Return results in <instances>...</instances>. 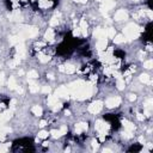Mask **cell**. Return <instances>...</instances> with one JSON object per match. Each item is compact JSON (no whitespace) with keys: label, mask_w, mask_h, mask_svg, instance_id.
I'll return each mask as SVG.
<instances>
[{"label":"cell","mask_w":153,"mask_h":153,"mask_svg":"<svg viewBox=\"0 0 153 153\" xmlns=\"http://www.w3.org/2000/svg\"><path fill=\"white\" fill-rule=\"evenodd\" d=\"M128 18V13L126 10H118L116 13H115V21L116 22H121V21H126Z\"/></svg>","instance_id":"obj_9"},{"label":"cell","mask_w":153,"mask_h":153,"mask_svg":"<svg viewBox=\"0 0 153 153\" xmlns=\"http://www.w3.org/2000/svg\"><path fill=\"white\" fill-rule=\"evenodd\" d=\"M44 38L47 41H54V31L53 29H48L44 34Z\"/></svg>","instance_id":"obj_21"},{"label":"cell","mask_w":153,"mask_h":153,"mask_svg":"<svg viewBox=\"0 0 153 153\" xmlns=\"http://www.w3.org/2000/svg\"><path fill=\"white\" fill-rule=\"evenodd\" d=\"M152 147H153L152 144H147V148H148V150H152Z\"/></svg>","instance_id":"obj_57"},{"label":"cell","mask_w":153,"mask_h":153,"mask_svg":"<svg viewBox=\"0 0 153 153\" xmlns=\"http://www.w3.org/2000/svg\"><path fill=\"white\" fill-rule=\"evenodd\" d=\"M16 91H17V92H19V93H23V92H24V91H23V89H22V87H19V86H17Z\"/></svg>","instance_id":"obj_53"},{"label":"cell","mask_w":153,"mask_h":153,"mask_svg":"<svg viewBox=\"0 0 153 153\" xmlns=\"http://www.w3.org/2000/svg\"><path fill=\"white\" fill-rule=\"evenodd\" d=\"M105 31H107V37H109V38H114L115 37V29L114 28L105 29Z\"/></svg>","instance_id":"obj_29"},{"label":"cell","mask_w":153,"mask_h":153,"mask_svg":"<svg viewBox=\"0 0 153 153\" xmlns=\"http://www.w3.org/2000/svg\"><path fill=\"white\" fill-rule=\"evenodd\" d=\"M38 5H40L41 8H48V7L53 6V3L49 1V0H40V1H38Z\"/></svg>","instance_id":"obj_18"},{"label":"cell","mask_w":153,"mask_h":153,"mask_svg":"<svg viewBox=\"0 0 153 153\" xmlns=\"http://www.w3.org/2000/svg\"><path fill=\"white\" fill-rule=\"evenodd\" d=\"M25 53H26V49H25L24 43L22 42V43L17 44V55H16V58H18V59H21V58H24V56H25Z\"/></svg>","instance_id":"obj_10"},{"label":"cell","mask_w":153,"mask_h":153,"mask_svg":"<svg viewBox=\"0 0 153 153\" xmlns=\"http://www.w3.org/2000/svg\"><path fill=\"white\" fill-rule=\"evenodd\" d=\"M6 138V133H4L3 130H0V141H4Z\"/></svg>","instance_id":"obj_43"},{"label":"cell","mask_w":153,"mask_h":153,"mask_svg":"<svg viewBox=\"0 0 153 153\" xmlns=\"http://www.w3.org/2000/svg\"><path fill=\"white\" fill-rule=\"evenodd\" d=\"M102 108H103V102L96 101L89 105V109H87V110H89L91 114H98V112L102 110Z\"/></svg>","instance_id":"obj_5"},{"label":"cell","mask_w":153,"mask_h":153,"mask_svg":"<svg viewBox=\"0 0 153 153\" xmlns=\"http://www.w3.org/2000/svg\"><path fill=\"white\" fill-rule=\"evenodd\" d=\"M136 117H138V120H139V121H144V118H145V115L138 112V114H136Z\"/></svg>","instance_id":"obj_46"},{"label":"cell","mask_w":153,"mask_h":153,"mask_svg":"<svg viewBox=\"0 0 153 153\" xmlns=\"http://www.w3.org/2000/svg\"><path fill=\"white\" fill-rule=\"evenodd\" d=\"M111 72H112V68L110 66L109 67H105V70H104V73L107 74V75H110L111 74Z\"/></svg>","instance_id":"obj_40"},{"label":"cell","mask_w":153,"mask_h":153,"mask_svg":"<svg viewBox=\"0 0 153 153\" xmlns=\"http://www.w3.org/2000/svg\"><path fill=\"white\" fill-rule=\"evenodd\" d=\"M133 132H129V130H126V132H123V138H127V139H130V138H133Z\"/></svg>","instance_id":"obj_38"},{"label":"cell","mask_w":153,"mask_h":153,"mask_svg":"<svg viewBox=\"0 0 153 153\" xmlns=\"http://www.w3.org/2000/svg\"><path fill=\"white\" fill-rule=\"evenodd\" d=\"M125 86H126L125 80L122 79V78H118V79H117V89H118V90H123Z\"/></svg>","instance_id":"obj_30"},{"label":"cell","mask_w":153,"mask_h":153,"mask_svg":"<svg viewBox=\"0 0 153 153\" xmlns=\"http://www.w3.org/2000/svg\"><path fill=\"white\" fill-rule=\"evenodd\" d=\"M58 24H59V19H58L56 16H54V17L50 19V25H52V26H56Z\"/></svg>","instance_id":"obj_36"},{"label":"cell","mask_w":153,"mask_h":153,"mask_svg":"<svg viewBox=\"0 0 153 153\" xmlns=\"http://www.w3.org/2000/svg\"><path fill=\"white\" fill-rule=\"evenodd\" d=\"M94 92V86L93 84L91 83H85V85L83 86V89L79 91V93L75 96L76 99H79V101H84V99H86V98H90Z\"/></svg>","instance_id":"obj_2"},{"label":"cell","mask_w":153,"mask_h":153,"mask_svg":"<svg viewBox=\"0 0 153 153\" xmlns=\"http://www.w3.org/2000/svg\"><path fill=\"white\" fill-rule=\"evenodd\" d=\"M94 128L97 129L98 132H99V134H107L109 130V128H110V126L108 125V123H105V122H103L102 120H99V121L96 122V125H94Z\"/></svg>","instance_id":"obj_4"},{"label":"cell","mask_w":153,"mask_h":153,"mask_svg":"<svg viewBox=\"0 0 153 153\" xmlns=\"http://www.w3.org/2000/svg\"><path fill=\"white\" fill-rule=\"evenodd\" d=\"M17 81H16V78L14 76H10V79H8V87H10V90H16L17 89Z\"/></svg>","instance_id":"obj_19"},{"label":"cell","mask_w":153,"mask_h":153,"mask_svg":"<svg viewBox=\"0 0 153 153\" xmlns=\"http://www.w3.org/2000/svg\"><path fill=\"white\" fill-rule=\"evenodd\" d=\"M97 81V75H91V83L94 84Z\"/></svg>","instance_id":"obj_49"},{"label":"cell","mask_w":153,"mask_h":153,"mask_svg":"<svg viewBox=\"0 0 153 153\" xmlns=\"http://www.w3.org/2000/svg\"><path fill=\"white\" fill-rule=\"evenodd\" d=\"M38 126H40V127H42V128H43L44 126H47V122H45V121H41V122H40V125H38Z\"/></svg>","instance_id":"obj_51"},{"label":"cell","mask_w":153,"mask_h":153,"mask_svg":"<svg viewBox=\"0 0 153 153\" xmlns=\"http://www.w3.org/2000/svg\"><path fill=\"white\" fill-rule=\"evenodd\" d=\"M107 45H108V40L107 38H101V40H98L96 47H97L98 52H103V50H105Z\"/></svg>","instance_id":"obj_13"},{"label":"cell","mask_w":153,"mask_h":153,"mask_svg":"<svg viewBox=\"0 0 153 153\" xmlns=\"http://www.w3.org/2000/svg\"><path fill=\"white\" fill-rule=\"evenodd\" d=\"M10 147H11V144H1V145H0V153L7 152Z\"/></svg>","instance_id":"obj_31"},{"label":"cell","mask_w":153,"mask_h":153,"mask_svg":"<svg viewBox=\"0 0 153 153\" xmlns=\"http://www.w3.org/2000/svg\"><path fill=\"white\" fill-rule=\"evenodd\" d=\"M80 31H81L80 29H75V30L73 31V36H80V34H81Z\"/></svg>","instance_id":"obj_47"},{"label":"cell","mask_w":153,"mask_h":153,"mask_svg":"<svg viewBox=\"0 0 153 153\" xmlns=\"http://www.w3.org/2000/svg\"><path fill=\"white\" fill-rule=\"evenodd\" d=\"M103 152H104V153H111L112 151L109 150V148H104V150H103Z\"/></svg>","instance_id":"obj_56"},{"label":"cell","mask_w":153,"mask_h":153,"mask_svg":"<svg viewBox=\"0 0 153 153\" xmlns=\"http://www.w3.org/2000/svg\"><path fill=\"white\" fill-rule=\"evenodd\" d=\"M59 71H60V72H63V73H67V74H72V73H74V72L76 71V68H75V66H73V65L67 63V65H62V66H60Z\"/></svg>","instance_id":"obj_8"},{"label":"cell","mask_w":153,"mask_h":153,"mask_svg":"<svg viewBox=\"0 0 153 153\" xmlns=\"http://www.w3.org/2000/svg\"><path fill=\"white\" fill-rule=\"evenodd\" d=\"M145 13L148 16L150 19H153V13H152V11H151V10H146V11H145Z\"/></svg>","instance_id":"obj_44"},{"label":"cell","mask_w":153,"mask_h":153,"mask_svg":"<svg viewBox=\"0 0 153 153\" xmlns=\"http://www.w3.org/2000/svg\"><path fill=\"white\" fill-rule=\"evenodd\" d=\"M19 63H21V59L16 58V59H13L12 61H10V62H8V66H10V68H16V67L19 65Z\"/></svg>","instance_id":"obj_25"},{"label":"cell","mask_w":153,"mask_h":153,"mask_svg":"<svg viewBox=\"0 0 153 153\" xmlns=\"http://www.w3.org/2000/svg\"><path fill=\"white\" fill-rule=\"evenodd\" d=\"M139 79L141 83L147 84V85H151V84H152V79H151V76L148 75V74H141V75L139 76Z\"/></svg>","instance_id":"obj_16"},{"label":"cell","mask_w":153,"mask_h":153,"mask_svg":"<svg viewBox=\"0 0 153 153\" xmlns=\"http://www.w3.org/2000/svg\"><path fill=\"white\" fill-rule=\"evenodd\" d=\"M55 96L58 98H65V99H68V98H70V91H68V87L67 86L58 87V90H56V92H55Z\"/></svg>","instance_id":"obj_6"},{"label":"cell","mask_w":153,"mask_h":153,"mask_svg":"<svg viewBox=\"0 0 153 153\" xmlns=\"http://www.w3.org/2000/svg\"><path fill=\"white\" fill-rule=\"evenodd\" d=\"M65 115H67V116H70V115H71V111H70V110H66V111H65Z\"/></svg>","instance_id":"obj_58"},{"label":"cell","mask_w":153,"mask_h":153,"mask_svg":"<svg viewBox=\"0 0 153 153\" xmlns=\"http://www.w3.org/2000/svg\"><path fill=\"white\" fill-rule=\"evenodd\" d=\"M127 41V38L125 37V35H117L114 37V42L115 43H117V44H120V43H123V42Z\"/></svg>","instance_id":"obj_23"},{"label":"cell","mask_w":153,"mask_h":153,"mask_svg":"<svg viewBox=\"0 0 153 153\" xmlns=\"http://www.w3.org/2000/svg\"><path fill=\"white\" fill-rule=\"evenodd\" d=\"M133 1H138V0H133Z\"/></svg>","instance_id":"obj_61"},{"label":"cell","mask_w":153,"mask_h":153,"mask_svg":"<svg viewBox=\"0 0 153 153\" xmlns=\"http://www.w3.org/2000/svg\"><path fill=\"white\" fill-rule=\"evenodd\" d=\"M128 98H129V101H135L136 99V96L135 94H133V93H130V94H128Z\"/></svg>","instance_id":"obj_48"},{"label":"cell","mask_w":153,"mask_h":153,"mask_svg":"<svg viewBox=\"0 0 153 153\" xmlns=\"http://www.w3.org/2000/svg\"><path fill=\"white\" fill-rule=\"evenodd\" d=\"M80 30L83 31V36L86 37V35H87V24H86V22H85V19H81V21H80Z\"/></svg>","instance_id":"obj_20"},{"label":"cell","mask_w":153,"mask_h":153,"mask_svg":"<svg viewBox=\"0 0 153 153\" xmlns=\"http://www.w3.org/2000/svg\"><path fill=\"white\" fill-rule=\"evenodd\" d=\"M4 76H5V74H4V73H0V84L4 83Z\"/></svg>","instance_id":"obj_52"},{"label":"cell","mask_w":153,"mask_h":153,"mask_svg":"<svg viewBox=\"0 0 153 153\" xmlns=\"http://www.w3.org/2000/svg\"><path fill=\"white\" fill-rule=\"evenodd\" d=\"M144 67L147 68V70H151V68L153 67V61H152V60H147L146 62L144 63Z\"/></svg>","instance_id":"obj_34"},{"label":"cell","mask_w":153,"mask_h":153,"mask_svg":"<svg viewBox=\"0 0 153 153\" xmlns=\"http://www.w3.org/2000/svg\"><path fill=\"white\" fill-rule=\"evenodd\" d=\"M144 29L138 26L136 24L134 23H130L123 29V34H125V37L128 38V40H136L139 37L140 32H142Z\"/></svg>","instance_id":"obj_1"},{"label":"cell","mask_w":153,"mask_h":153,"mask_svg":"<svg viewBox=\"0 0 153 153\" xmlns=\"http://www.w3.org/2000/svg\"><path fill=\"white\" fill-rule=\"evenodd\" d=\"M87 129H89V126H87V123H84V122H81V123H78V125H75V133H76V134H80L81 132H86Z\"/></svg>","instance_id":"obj_14"},{"label":"cell","mask_w":153,"mask_h":153,"mask_svg":"<svg viewBox=\"0 0 153 153\" xmlns=\"http://www.w3.org/2000/svg\"><path fill=\"white\" fill-rule=\"evenodd\" d=\"M16 104H17V101H16V99H11V102H10V107H11V109H13L14 107H16Z\"/></svg>","instance_id":"obj_45"},{"label":"cell","mask_w":153,"mask_h":153,"mask_svg":"<svg viewBox=\"0 0 153 153\" xmlns=\"http://www.w3.org/2000/svg\"><path fill=\"white\" fill-rule=\"evenodd\" d=\"M32 112L36 115V116H41L42 112H43V110H42V108L40 107V105H35V107H32Z\"/></svg>","instance_id":"obj_24"},{"label":"cell","mask_w":153,"mask_h":153,"mask_svg":"<svg viewBox=\"0 0 153 153\" xmlns=\"http://www.w3.org/2000/svg\"><path fill=\"white\" fill-rule=\"evenodd\" d=\"M0 67H1V63H0Z\"/></svg>","instance_id":"obj_62"},{"label":"cell","mask_w":153,"mask_h":153,"mask_svg":"<svg viewBox=\"0 0 153 153\" xmlns=\"http://www.w3.org/2000/svg\"><path fill=\"white\" fill-rule=\"evenodd\" d=\"M85 85V81L83 80H76V81H73V83H71L68 85V91H70V94H72L74 98L78 93H79V91L83 89V86Z\"/></svg>","instance_id":"obj_3"},{"label":"cell","mask_w":153,"mask_h":153,"mask_svg":"<svg viewBox=\"0 0 153 153\" xmlns=\"http://www.w3.org/2000/svg\"><path fill=\"white\" fill-rule=\"evenodd\" d=\"M122 125H123L126 130H129V132H133V130L135 129V126L133 125L132 122L127 121V120H123V121H122Z\"/></svg>","instance_id":"obj_15"},{"label":"cell","mask_w":153,"mask_h":153,"mask_svg":"<svg viewBox=\"0 0 153 153\" xmlns=\"http://www.w3.org/2000/svg\"><path fill=\"white\" fill-rule=\"evenodd\" d=\"M38 60H40L42 63H47L48 61H50V56L44 55V54H41V55H38Z\"/></svg>","instance_id":"obj_27"},{"label":"cell","mask_w":153,"mask_h":153,"mask_svg":"<svg viewBox=\"0 0 153 153\" xmlns=\"http://www.w3.org/2000/svg\"><path fill=\"white\" fill-rule=\"evenodd\" d=\"M139 142L142 144V145H145V140H144V136H140V138H139Z\"/></svg>","instance_id":"obj_54"},{"label":"cell","mask_w":153,"mask_h":153,"mask_svg":"<svg viewBox=\"0 0 153 153\" xmlns=\"http://www.w3.org/2000/svg\"><path fill=\"white\" fill-rule=\"evenodd\" d=\"M98 146H99V144L96 141V140H92V148H93V151H96L98 148Z\"/></svg>","instance_id":"obj_41"},{"label":"cell","mask_w":153,"mask_h":153,"mask_svg":"<svg viewBox=\"0 0 153 153\" xmlns=\"http://www.w3.org/2000/svg\"><path fill=\"white\" fill-rule=\"evenodd\" d=\"M93 37L97 38V40H101V38H107V31L102 28H97L93 31Z\"/></svg>","instance_id":"obj_11"},{"label":"cell","mask_w":153,"mask_h":153,"mask_svg":"<svg viewBox=\"0 0 153 153\" xmlns=\"http://www.w3.org/2000/svg\"><path fill=\"white\" fill-rule=\"evenodd\" d=\"M28 78L29 79H36V78H38V74L36 71H30L28 73Z\"/></svg>","instance_id":"obj_32"},{"label":"cell","mask_w":153,"mask_h":153,"mask_svg":"<svg viewBox=\"0 0 153 153\" xmlns=\"http://www.w3.org/2000/svg\"><path fill=\"white\" fill-rule=\"evenodd\" d=\"M41 91L43 92V93H48L49 94V93H50V91H52V89H50L49 86H43L41 89Z\"/></svg>","instance_id":"obj_39"},{"label":"cell","mask_w":153,"mask_h":153,"mask_svg":"<svg viewBox=\"0 0 153 153\" xmlns=\"http://www.w3.org/2000/svg\"><path fill=\"white\" fill-rule=\"evenodd\" d=\"M8 18H10V21H12V22H19V21H22L21 11H19V10H14L11 14H8Z\"/></svg>","instance_id":"obj_12"},{"label":"cell","mask_w":153,"mask_h":153,"mask_svg":"<svg viewBox=\"0 0 153 153\" xmlns=\"http://www.w3.org/2000/svg\"><path fill=\"white\" fill-rule=\"evenodd\" d=\"M29 90H30V92H32V93H36V92L40 91V87H38L37 84L31 83L30 84V86H29Z\"/></svg>","instance_id":"obj_28"},{"label":"cell","mask_w":153,"mask_h":153,"mask_svg":"<svg viewBox=\"0 0 153 153\" xmlns=\"http://www.w3.org/2000/svg\"><path fill=\"white\" fill-rule=\"evenodd\" d=\"M73 1H75V3H81V4H85L87 1V0H73Z\"/></svg>","instance_id":"obj_55"},{"label":"cell","mask_w":153,"mask_h":153,"mask_svg":"<svg viewBox=\"0 0 153 153\" xmlns=\"http://www.w3.org/2000/svg\"><path fill=\"white\" fill-rule=\"evenodd\" d=\"M60 133H61V135H65V134H66V133H67V127H66V126H62V127H61Z\"/></svg>","instance_id":"obj_42"},{"label":"cell","mask_w":153,"mask_h":153,"mask_svg":"<svg viewBox=\"0 0 153 153\" xmlns=\"http://www.w3.org/2000/svg\"><path fill=\"white\" fill-rule=\"evenodd\" d=\"M48 78H49V79H54V75H53V74H48Z\"/></svg>","instance_id":"obj_59"},{"label":"cell","mask_w":153,"mask_h":153,"mask_svg":"<svg viewBox=\"0 0 153 153\" xmlns=\"http://www.w3.org/2000/svg\"><path fill=\"white\" fill-rule=\"evenodd\" d=\"M43 45H44L43 42H38V43H36L35 44V47H37V49H38V47H43Z\"/></svg>","instance_id":"obj_50"},{"label":"cell","mask_w":153,"mask_h":153,"mask_svg":"<svg viewBox=\"0 0 153 153\" xmlns=\"http://www.w3.org/2000/svg\"><path fill=\"white\" fill-rule=\"evenodd\" d=\"M152 107H153V101L152 99H147L146 103H145V109H146V115L147 116H151V110H152Z\"/></svg>","instance_id":"obj_17"},{"label":"cell","mask_w":153,"mask_h":153,"mask_svg":"<svg viewBox=\"0 0 153 153\" xmlns=\"http://www.w3.org/2000/svg\"><path fill=\"white\" fill-rule=\"evenodd\" d=\"M50 134H52V136L54 138V139H58V138H60V136H61V133H60V130H55V129L50 130Z\"/></svg>","instance_id":"obj_33"},{"label":"cell","mask_w":153,"mask_h":153,"mask_svg":"<svg viewBox=\"0 0 153 153\" xmlns=\"http://www.w3.org/2000/svg\"><path fill=\"white\" fill-rule=\"evenodd\" d=\"M47 136H48V132H45V130H41L38 133V139H45Z\"/></svg>","instance_id":"obj_37"},{"label":"cell","mask_w":153,"mask_h":153,"mask_svg":"<svg viewBox=\"0 0 153 153\" xmlns=\"http://www.w3.org/2000/svg\"><path fill=\"white\" fill-rule=\"evenodd\" d=\"M98 1H103V0H98Z\"/></svg>","instance_id":"obj_60"},{"label":"cell","mask_w":153,"mask_h":153,"mask_svg":"<svg viewBox=\"0 0 153 153\" xmlns=\"http://www.w3.org/2000/svg\"><path fill=\"white\" fill-rule=\"evenodd\" d=\"M50 108H52L54 111H58V110H60V109L62 108V104H61L60 102H58V103H55V104L53 105V107H50Z\"/></svg>","instance_id":"obj_35"},{"label":"cell","mask_w":153,"mask_h":153,"mask_svg":"<svg viewBox=\"0 0 153 153\" xmlns=\"http://www.w3.org/2000/svg\"><path fill=\"white\" fill-rule=\"evenodd\" d=\"M22 42H24V41H22L21 38H19V36H11L10 37V43L12 45H17L19 43H22Z\"/></svg>","instance_id":"obj_22"},{"label":"cell","mask_w":153,"mask_h":153,"mask_svg":"<svg viewBox=\"0 0 153 153\" xmlns=\"http://www.w3.org/2000/svg\"><path fill=\"white\" fill-rule=\"evenodd\" d=\"M120 103H121V98L120 97H111V98H109V99H107L105 105L108 108H116V107L120 105Z\"/></svg>","instance_id":"obj_7"},{"label":"cell","mask_w":153,"mask_h":153,"mask_svg":"<svg viewBox=\"0 0 153 153\" xmlns=\"http://www.w3.org/2000/svg\"><path fill=\"white\" fill-rule=\"evenodd\" d=\"M58 97L56 96H48V105L49 107H53V105L55 104V103H58Z\"/></svg>","instance_id":"obj_26"}]
</instances>
